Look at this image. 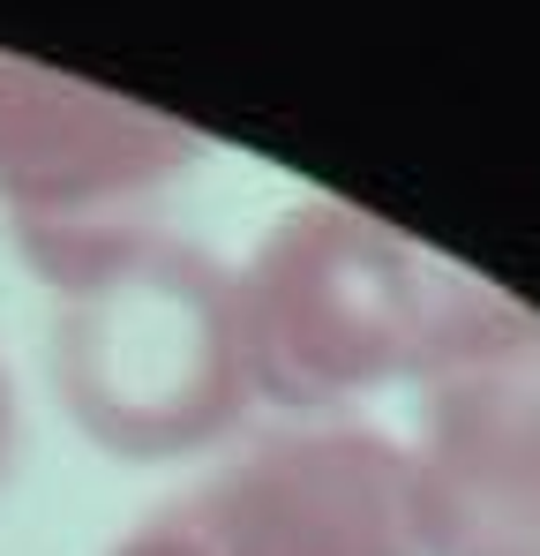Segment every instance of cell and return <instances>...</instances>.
<instances>
[{"label": "cell", "mask_w": 540, "mask_h": 556, "mask_svg": "<svg viewBox=\"0 0 540 556\" xmlns=\"http://www.w3.org/2000/svg\"><path fill=\"white\" fill-rule=\"evenodd\" d=\"M30 264L61 301L53 383L105 452L173 459L241 421V308L233 278L203 249L166 241L151 218L128 233L38 249Z\"/></svg>", "instance_id": "7a4b0ae2"}, {"label": "cell", "mask_w": 540, "mask_h": 556, "mask_svg": "<svg viewBox=\"0 0 540 556\" xmlns=\"http://www.w3.org/2000/svg\"><path fill=\"white\" fill-rule=\"evenodd\" d=\"M195 159V128L0 53V203L23 256L151 226V203L188 181Z\"/></svg>", "instance_id": "3957f363"}, {"label": "cell", "mask_w": 540, "mask_h": 556, "mask_svg": "<svg viewBox=\"0 0 540 556\" xmlns=\"http://www.w3.org/2000/svg\"><path fill=\"white\" fill-rule=\"evenodd\" d=\"M8 459H15V391H8V369H0V481H8Z\"/></svg>", "instance_id": "52a82bcc"}, {"label": "cell", "mask_w": 540, "mask_h": 556, "mask_svg": "<svg viewBox=\"0 0 540 556\" xmlns=\"http://www.w3.org/2000/svg\"><path fill=\"white\" fill-rule=\"evenodd\" d=\"M248 391L300 414H331L375 383L443 376L488 346L518 301L450 256L406 241L338 195L293 203L233 278Z\"/></svg>", "instance_id": "6da1fadb"}, {"label": "cell", "mask_w": 540, "mask_h": 556, "mask_svg": "<svg viewBox=\"0 0 540 556\" xmlns=\"http://www.w3.org/2000/svg\"><path fill=\"white\" fill-rule=\"evenodd\" d=\"M180 519L210 556H421L406 444L353 421H316L218 466Z\"/></svg>", "instance_id": "5b68a950"}, {"label": "cell", "mask_w": 540, "mask_h": 556, "mask_svg": "<svg viewBox=\"0 0 540 556\" xmlns=\"http://www.w3.org/2000/svg\"><path fill=\"white\" fill-rule=\"evenodd\" d=\"M113 556H210V549L195 542V527H188L180 511H158V519H143Z\"/></svg>", "instance_id": "8992f818"}, {"label": "cell", "mask_w": 540, "mask_h": 556, "mask_svg": "<svg viewBox=\"0 0 540 556\" xmlns=\"http://www.w3.org/2000/svg\"><path fill=\"white\" fill-rule=\"evenodd\" d=\"M421 556H540V316L518 308L488 346L428 376L406 452Z\"/></svg>", "instance_id": "277c9868"}]
</instances>
